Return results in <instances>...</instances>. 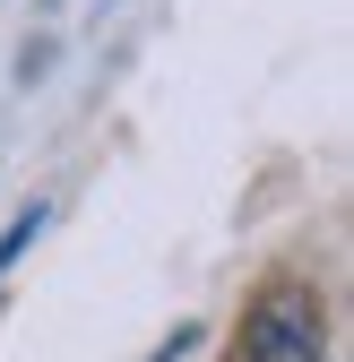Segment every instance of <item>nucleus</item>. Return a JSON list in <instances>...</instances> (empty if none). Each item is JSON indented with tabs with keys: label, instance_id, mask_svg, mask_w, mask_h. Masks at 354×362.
Segmentation results:
<instances>
[{
	"label": "nucleus",
	"instance_id": "1",
	"mask_svg": "<svg viewBox=\"0 0 354 362\" xmlns=\"http://www.w3.org/2000/svg\"><path fill=\"white\" fill-rule=\"evenodd\" d=\"M242 362H329L320 293L312 285H259L242 310Z\"/></svg>",
	"mask_w": 354,
	"mask_h": 362
},
{
	"label": "nucleus",
	"instance_id": "2",
	"mask_svg": "<svg viewBox=\"0 0 354 362\" xmlns=\"http://www.w3.org/2000/svg\"><path fill=\"white\" fill-rule=\"evenodd\" d=\"M43 224H52V207H26V216L9 224V233H0V267H18V250H26V242L43 233Z\"/></svg>",
	"mask_w": 354,
	"mask_h": 362
}]
</instances>
